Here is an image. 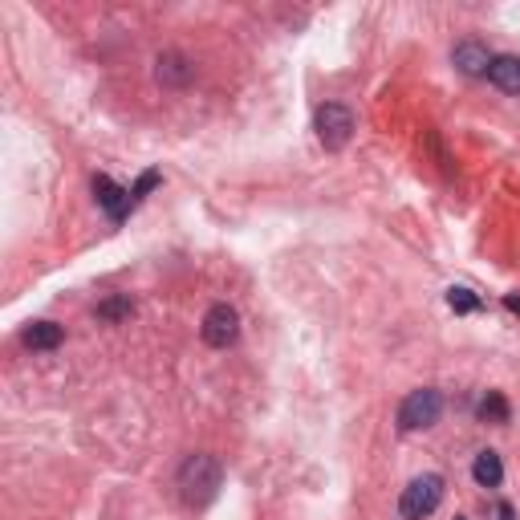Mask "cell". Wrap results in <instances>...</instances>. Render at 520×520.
I'll return each instance as SVG.
<instances>
[{"instance_id": "obj_1", "label": "cell", "mask_w": 520, "mask_h": 520, "mask_svg": "<svg viewBox=\"0 0 520 520\" xmlns=\"http://www.w3.org/2000/svg\"><path fill=\"white\" fill-rule=\"evenodd\" d=\"M220 484H224V468H220L216 455L200 451V455H187V460H183V468H179V496H183V504H191V508L212 504Z\"/></svg>"}, {"instance_id": "obj_2", "label": "cell", "mask_w": 520, "mask_h": 520, "mask_svg": "<svg viewBox=\"0 0 520 520\" xmlns=\"http://www.w3.org/2000/svg\"><path fill=\"white\" fill-rule=\"evenodd\" d=\"M439 504H443V476H435V472L411 480V484L403 488V496H399L403 520H427Z\"/></svg>"}, {"instance_id": "obj_3", "label": "cell", "mask_w": 520, "mask_h": 520, "mask_svg": "<svg viewBox=\"0 0 520 520\" xmlns=\"http://www.w3.org/2000/svg\"><path fill=\"white\" fill-rule=\"evenodd\" d=\"M439 415H443V395H439V390H431V386H423V390H411V395L403 399L399 427L403 431H427V427L439 423Z\"/></svg>"}, {"instance_id": "obj_4", "label": "cell", "mask_w": 520, "mask_h": 520, "mask_svg": "<svg viewBox=\"0 0 520 520\" xmlns=\"http://www.w3.org/2000/svg\"><path fill=\"white\" fill-rule=\"evenodd\" d=\"M313 130H317V139H321L325 151H342L350 143V135H354V114L346 106H338V102H325V106H317Z\"/></svg>"}, {"instance_id": "obj_5", "label": "cell", "mask_w": 520, "mask_h": 520, "mask_svg": "<svg viewBox=\"0 0 520 520\" xmlns=\"http://www.w3.org/2000/svg\"><path fill=\"white\" fill-rule=\"evenodd\" d=\"M200 334L212 350H228L236 338H240V313L232 305H212L204 313V325H200Z\"/></svg>"}, {"instance_id": "obj_6", "label": "cell", "mask_w": 520, "mask_h": 520, "mask_svg": "<svg viewBox=\"0 0 520 520\" xmlns=\"http://www.w3.org/2000/svg\"><path fill=\"white\" fill-rule=\"evenodd\" d=\"M94 195H98V204L106 208V216L118 220V224L130 216V208H135V200H130V191L118 187L110 175H94Z\"/></svg>"}, {"instance_id": "obj_7", "label": "cell", "mask_w": 520, "mask_h": 520, "mask_svg": "<svg viewBox=\"0 0 520 520\" xmlns=\"http://www.w3.org/2000/svg\"><path fill=\"white\" fill-rule=\"evenodd\" d=\"M451 61L460 65V74H468V78H480V74H488L492 53H488V45H480V41H460V45L451 49Z\"/></svg>"}, {"instance_id": "obj_8", "label": "cell", "mask_w": 520, "mask_h": 520, "mask_svg": "<svg viewBox=\"0 0 520 520\" xmlns=\"http://www.w3.org/2000/svg\"><path fill=\"white\" fill-rule=\"evenodd\" d=\"M488 82H492L496 90H504V94H520V57H512V53L492 57V65H488Z\"/></svg>"}, {"instance_id": "obj_9", "label": "cell", "mask_w": 520, "mask_h": 520, "mask_svg": "<svg viewBox=\"0 0 520 520\" xmlns=\"http://www.w3.org/2000/svg\"><path fill=\"white\" fill-rule=\"evenodd\" d=\"M61 325L57 321H33V325H25V334H21V342L29 346V350H57L61 346Z\"/></svg>"}, {"instance_id": "obj_10", "label": "cell", "mask_w": 520, "mask_h": 520, "mask_svg": "<svg viewBox=\"0 0 520 520\" xmlns=\"http://www.w3.org/2000/svg\"><path fill=\"white\" fill-rule=\"evenodd\" d=\"M472 476H476V484H480V488H500V484H504V460H500V455L488 447V451H480V455H476Z\"/></svg>"}, {"instance_id": "obj_11", "label": "cell", "mask_w": 520, "mask_h": 520, "mask_svg": "<svg viewBox=\"0 0 520 520\" xmlns=\"http://www.w3.org/2000/svg\"><path fill=\"white\" fill-rule=\"evenodd\" d=\"M476 415H480V423H508V399L500 395V390H488V395L480 399V407H476Z\"/></svg>"}, {"instance_id": "obj_12", "label": "cell", "mask_w": 520, "mask_h": 520, "mask_svg": "<svg viewBox=\"0 0 520 520\" xmlns=\"http://www.w3.org/2000/svg\"><path fill=\"white\" fill-rule=\"evenodd\" d=\"M447 305H451L455 313H476V309H480V297H476L472 289H464V285H455V289H447Z\"/></svg>"}, {"instance_id": "obj_13", "label": "cell", "mask_w": 520, "mask_h": 520, "mask_svg": "<svg viewBox=\"0 0 520 520\" xmlns=\"http://www.w3.org/2000/svg\"><path fill=\"white\" fill-rule=\"evenodd\" d=\"M151 187H159V171H147V175H143V179H139L135 187H130V200L139 204V200H143V195H147Z\"/></svg>"}, {"instance_id": "obj_14", "label": "cell", "mask_w": 520, "mask_h": 520, "mask_svg": "<svg viewBox=\"0 0 520 520\" xmlns=\"http://www.w3.org/2000/svg\"><path fill=\"white\" fill-rule=\"evenodd\" d=\"M130 309H135V305H130V301H106V305L98 309V317H126Z\"/></svg>"}, {"instance_id": "obj_15", "label": "cell", "mask_w": 520, "mask_h": 520, "mask_svg": "<svg viewBox=\"0 0 520 520\" xmlns=\"http://www.w3.org/2000/svg\"><path fill=\"white\" fill-rule=\"evenodd\" d=\"M504 305H508L512 313H520V297H504Z\"/></svg>"}, {"instance_id": "obj_16", "label": "cell", "mask_w": 520, "mask_h": 520, "mask_svg": "<svg viewBox=\"0 0 520 520\" xmlns=\"http://www.w3.org/2000/svg\"><path fill=\"white\" fill-rule=\"evenodd\" d=\"M500 520H512V504H500Z\"/></svg>"}, {"instance_id": "obj_17", "label": "cell", "mask_w": 520, "mask_h": 520, "mask_svg": "<svg viewBox=\"0 0 520 520\" xmlns=\"http://www.w3.org/2000/svg\"><path fill=\"white\" fill-rule=\"evenodd\" d=\"M455 520H460V516H455Z\"/></svg>"}]
</instances>
